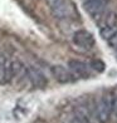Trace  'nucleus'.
Instances as JSON below:
<instances>
[{
	"instance_id": "nucleus-14",
	"label": "nucleus",
	"mask_w": 117,
	"mask_h": 123,
	"mask_svg": "<svg viewBox=\"0 0 117 123\" xmlns=\"http://www.w3.org/2000/svg\"><path fill=\"white\" fill-rule=\"evenodd\" d=\"M115 50H116V57H117V48H116V49H115Z\"/></svg>"
},
{
	"instance_id": "nucleus-7",
	"label": "nucleus",
	"mask_w": 117,
	"mask_h": 123,
	"mask_svg": "<svg viewBox=\"0 0 117 123\" xmlns=\"http://www.w3.org/2000/svg\"><path fill=\"white\" fill-rule=\"evenodd\" d=\"M25 75L26 79L30 82V84L35 88H44L48 84L47 77L44 75V73L40 69L34 65L25 67Z\"/></svg>"
},
{
	"instance_id": "nucleus-4",
	"label": "nucleus",
	"mask_w": 117,
	"mask_h": 123,
	"mask_svg": "<svg viewBox=\"0 0 117 123\" xmlns=\"http://www.w3.org/2000/svg\"><path fill=\"white\" fill-rule=\"evenodd\" d=\"M51 14L58 20L69 19L73 15V6L69 0H46Z\"/></svg>"
},
{
	"instance_id": "nucleus-1",
	"label": "nucleus",
	"mask_w": 117,
	"mask_h": 123,
	"mask_svg": "<svg viewBox=\"0 0 117 123\" xmlns=\"http://www.w3.org/2000/svg\"><path fill=\"white\" fill-rule=\"evenodd\" d=\"M99 29V35L103 40L108 42L117 34V13L113 10H106L94 18Z\"/></svg>"
},
{
	"instance_id": "nucleus-6",
	"label": "nucleus",
	"mask_w": 117,
	"mask_h": 123,
	"mask_svg": "<svg viewBox=\"0 0 117 123\" xmlns=\"http://www.w3.org/2000/svg\"><path fill=\"white\" fill-rule=\"evenodd\" d=\"M110 4L111 0H84L82 3V8L84 9L87 14L96 18V16H98L99 14H102L108 9Z\"/></svg>"
},
{
	"instance_id": "nucleus-11",
	"label": "nucleus",
	"mask_w": 117,
	"mask_h": 123,
	"mask_svg": "<svg viewBox=\"0 0 117 123\" xmlns=\"http://www.w3.org/2000/svg\"><path fill=\"white\" fill-rule=\"evenodd\" d=\"M111 94H112V116H111V118H113L117 123V89L111 92Z\"/></svg>"
},
{
	"instance_id": "nucleus-12",
	"label": "nucleus",
	"mask_w": 117,
	"mask_h": 123,
	"mask_svg": "<svg viewBox=\"0 0 117 123\" xmlns=\"http://www.w3.org/2000/svg\"><path fill=\"white\" fill-rule=\"evenodd\" d=\"M90 65H91V69L92 70H94V72H103V69H104V64L102 63L99 59H94L93 62H91L90 63Z\"/></svg>"
},
{
	"instance_id": "nucleus-5",
	"label": "nucleus",
	"mask_w": 117,
	"mask_h": 123,
	"mask_svg": "<svg viewBox=\"0 0 117 123\" xmlns=\"http://www.w3.org/2000/svg\"><path fill=\"white\" fill-rule=\"evenodd\" d=\"M72 43H73L74 47L79 48V49L90 50L94 47L96 39H94L91 31L81 29V30H77L73 33V35H72Z\"/></svg>"
},
{
	"instance_id": "nucleus-8",
	"label": "nucleus",
	"mask_w": 117,
	"mask_h": 123,
	"mask_svg": "<svg viewBox=\"0 0 117 123\" xmlns=\"http://www.w3.org/2000/svg\"><path fill=\"white\" fill-rule=\"evenodd\" d=\"M51 73L53 75V78L59 83H63V84H69V83H74L76 82V75L72 73V72L68 69V67L64 65H53L51 67Z\"/></svg>"
},
{
	"instance_id": "nucleus-2",
	"label": "nucleus",
	"mask_w": 117,
	"mask_h": 123,
	"mask_svg": "<svg viewBox=\"0 0 117 123\" xmlns=\"http://www.w3.org/2000/svg\"><path fill=\"white\" fill-rule=\"evenodd\" d=\"M112 116V94L103 91L96 99L93 105V117L97 123H108Z\"/></svg>"
},
{
	"instance_id": "nucleus-13",
	"label": "nucleus",
	"mask_w": 117,
	"mask_h": 123,
	"mask_svg": "<svg viewBox=\"0 0 117 123\" xmlns=\"http://www.w3.org/2000/svg\"><path fill=\"white\" fill-rule=\"evenodd\" d=\"M33 123H47L46 121H43V119H37V121H34Z\"/></svg>"
},
{
	"instance_id": "nucleus-10",
	"label": "nucleus",
	"mask_w": 117,
	"mask_h": 123,
	"mask_svg": "<svg viewBox=\"0 0 117 123\" xmlns=\"http://www.w3.org/2000/svg\"><path fill=\"white\" fill-rule=\"evenodd\" d=\"M69 123H93L91 116L83 107H77L72 111L69 117Z\"/></svg>"
},
{
	"instance_id": "nucleus-9",
	"label": "nucleus",
	"mask_w": 117,
	"mask_h": 123,
	"mask_svg": "<svg viewBox=\"0 0 117 123\" xmlns=\"http://www.w3.org/2000/svg\"><path fill=\"white\" fill-rule=\"evenodd\" d=\"M68 69L76 75V78H88L91 77L92 69L90 63H86V62L78 60V59H71L68 62Z\"/></svg>"
},
{
	"instance_id": "nucleus-3",
	"label": "nucleus",
	"mask_w": 117,
	"mask_h": 123,
	"mask_svg": "<svg viewBox=\"0 0 117 123\" xmlns=\"http://www.w3.org/2000/svg\"><path fill=\"white\" fill-rule=\"evenodd\" d=\"M25 67L19 62H13L5 55H0V86L8 84L21 75Z\"/></svg>"
}]
</instances>
